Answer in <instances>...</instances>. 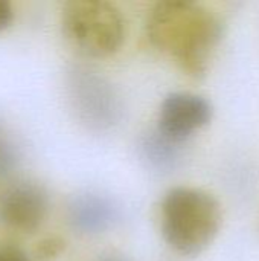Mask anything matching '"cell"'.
Segmentation results:
<instances>
[{"label":"cell","mask_w":259,"mask_h":261,"mask_svg":"<svg viewBox=\"0 0 259 261\" xmlns=\"http://www.w3.org/2000/svg\"><path fill=\"white\" fill-rule=\"evenodd\" d=\"M147 37L183 73L203 78L224 37V21L202 3L162 0L148 14Z\"/></svg>","instance_id":"1"},{"label":"cell","mask_w":259,"mask_h":261,"mask_svg":"<svg viewBox=\"0 0 259 261\" xmlns=\"http://www.w3.org/2000/svg\"><path fill=\"white\" fill-rule=\"evenodd\" d=\"M223 225L220 202L195 187H174L160 203V232L165 243L180 255L194 257L206 251Z\"/></svg>","instance_id":"2"},{"label":"cell","mask_w":259,"mask_h":261,"mask_svg":"<svg viewBox=\"0 0 259 261\" xmlns=\"http://www.w3.org/2000/svg\"><path fill=\"white\" fill-rule=\"evenodd\" d=\"M61 34L78 54L108 58L125 40V18L105 0H70L61 9Z\"/></svg>","instance_id":"3"},{"label":"cell","mask_w":259,"mask_h":261,"mask_svg":"<svg viewBox=\"0 0 259 261\" xmlns=\"http://www.w3.org/2000/svg\"><path fill=\"white\" fill-rule=\"evenodd\" d=\"M69 101L78 119L92 130H108L122 115L118 92L108 80L85 67H75L67 75Z\"/></svg>","instance_id":"4"},{"label":"cell","mask_w":259,"mask_h":261,"mask_svg":"<svg viewBox=\"0 0 259 261\" xmlns=\"http://www.w3.org/2000/svg\"><path fill=\"white\" fill-rule=\"evenodd\" d=\"M214 118L212 102L194 92H172L159 106L156 130L168 139L185 144L202 128L208 127Z\"/></svg>","instance_id":"5"},{"label":"cell","mask_w":259,"mask_h":261,"mask_svg":"<svg viewBox=\"0 0 259 261\" xmlns=\"http://www.w3.org/2000/svg\"><path fill=\"white\" fill-rule=\"evenodd\" d=\"M49 205L43 185L32 180L11 184L0 193V225L15 232H35L44 223Z\"/></svg>","instance_id":"6"},{"label":"cell","mask_w":259,"mask_h":261,"mask_svg":"<svg viewBox=\"0 0 259 261\" xmlns=\"http://www.w3.org/2000/svg\"><path fill=\"white\" fill-rule=\"evenodd\" d=\"M118 220L119 208L114 200L98 191L79 193L67 205V223L82 236L104 234Z\"/></svg>","instance_id":"7"},{"label":"cell","mask_w":259,"mask_h":261,"mask_svg":"<svg viewBox=\"0 0 259 261\" xmlns=\"http://www.w3.org/2000/svg\"><path fill=\"white\" fill-rule=\"evenodd\" d=\"M139 151L150 168L156 171H169L174 170L180 161L182 144L168 139L153 128L140 138Z\"/></svg>","instance_id":"8"},{"label":"cell","mask_w":259,"mask_h":261,"mask_svg":"<svg viewBox=\"0 0 259 261\" xmlns=\"http://www.w3.org/2000/svg\"><path fill=\"white\" fill-rule=\"evenodd\" d=\"M66 243L60 237H49L43 240L37 248V257L41 260H53L64 252Z\"/></svg>","instance_id":"9"},{"label":"cell","mask_w":259,"mask_h":261,"mask_svg":"<svg viewBox=\"0 0 259 261\" xmlns=\"http://www.w3.org/2000/svg\"><path fill=\"white\" fill-rule=\"evenodd\" d=\"M15 162L14 150L11 144L5 139V133L0 127V173H6Z\"/></svg>","instance_id":"10"},{"label":"cell","mask_w":259,"mask_h":261,"mask_svg":"<svg viewBox=\"0 0 259 261\" xmlns=\"http://www.w3.org/2000/svg\"><path fill=\"white\" fill-rule=\"evenodd\" d=\"M0 261H29V255L12 243H0Z\"/></svg>","instance_id":"11"},{"label":"cell","mask_w":259,"mask_h":261,"mask_svg":"<svg viewBox=\"0 0 259 261\" xmlns=\"http://www.w3.org/2000/svg\"><path fill=\"white\" fill-rule=\"evenodd\" d=\"M14 20V8L9 2L0 0V32L9 28Z\"/></svg>","instance_id":"12"},{"label":"cell","mask_w":259,"mask_h":261,"mask_svg":"<svg viewBox=\"0 0 259 261\" xmlns=\"http://www.w3.org/2000/svg\"><path fill=\"white\" fill-rule=\"evenodd\" d=\"M98 261H125L124 258H119V257H114V255H108V257H104Z\"/></svg>","instance_id":"13"}]
</instances>
